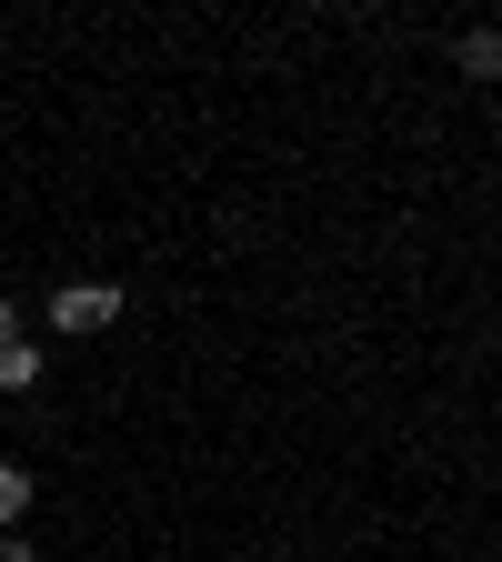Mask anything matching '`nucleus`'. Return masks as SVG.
Returning <instances> with one entry per match:
<instances>
[{
	"mask_svg": "<svg viewBox=\"0 0 502 562\" xmlns=\"http://www.w3.org/2000/svg\"><path fill=\"white\" fill-rule=\"evenodd\" d=\"M121 312H131V292H121V281H60V292H51V331H70V341L111 331Z\"/></svg>",
	"mask_w": 502,
	"mask_h": 562,
	"instance_id": "obj_1",
	"label": "nucleus"
},
{
	"mask_svg": "<svg viewBox=\"0 0 502 562\" xmlns=\"http://www.w3.org/2000/svg\"><path fill=\"white\" fill-rule=\"evenodd\" d=\"M453 60H462V81H502V31H462Z\"/></svg>",
	"mask_w": 502,
	"mask_h": 562,
	"instance_id": "obj_2",
	"label": "nucleus"
},
{
	"mask_svg": "<svg viewBox=\"0 0 502 562\" xmlns=\"http://www.w3.org/2000/svg\"><path fill=\"white\" fill-rule=\"evenodd\" d=\"M31 382H41V341L21 331L11 351H0V392H31Z\"/></svg>",
	"mask_w": 502,
	"mask_h": 562,
	"instance_id": "obj_3",
	"label": "nucleus"
},
{
	"mask_svg": "<svg viewBox=\"0 0 502 562\" xmlns=\"http://www.w3.org/2000/svg\"><path fill=\"white\" fill-rule=\"evenodd\" d=\"M21 513H31V472L0 462V532H21Z\"/></svg>",
	"mask_w": 502,
	"mask_h": 562,
	"instance_id": "obj_4",
	"label": "nucleus"
},
{
	"mask_svg": "<svg viewBox=\"0 0 502 562\" xmlns=\"http://www.w3.org/2000/svg\"><path fill=\"white\" fill-rule=\"evenodd\" d=\"M0 562H41V552H31V542H21V532H0Z\"/></svg>",
	"mask_w": 502,
	"mask_h": 562,
	"instance_id": "obj_5",
	"label": "nucleus"
},
{
	"mask_svg": "<svg viewBox=\"0 0 502 562\" xmlns=\"http://www.w3.org/2000/svg\"><path fill=\"white\" fill-rule=\"evenodd\" d=\"M11 341H21V312H11V302H0V351H11Z\"/></svg>",
	"mask_w": 502,
	"mask_h": 562,
	"instance_id": "obj_6",
	"label": "nucleus"
}]
</instances>
